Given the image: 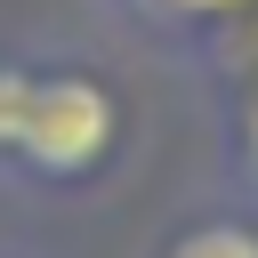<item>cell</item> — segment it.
Returning a JSON list of instances; mask_svg holds the SVG:
<instances>
[{"label": "cell", "mask_w": 258, "mask_h": 258, "mask_svg": "<svg viewBox=\"0 0 258 258\" xmlns=\"http://www.w3.org/2000/svg\"><path fill=\"white\" fill-rule=\"evenodd\" d=\"M105 137H113V97H105L97 81H81V73H64V81H32L16 145H24L40 169L73 177V169H89V161L105 153Z\"/></svg>", "instance_id": "cell-1"}, {"label": "cell", "mask_w": 258, "mask_h": 258, "mask_svg": "<svg viewBox=\"0 0 258 258\" xmlns=\"http://www.w3.org/2000/svg\"><path fill=\"white\" fill-rule=\"evenodd\" d=\"M177 258H258V234H242V226H202V234L177 242Z\"/></svg>", "instance_id": "cell-2"}, {"label": "cell", "mask_w": 258, "mask_h": 258, "mask_svg": "<svg viewBox=\"0 0 258 258\" xmlns=\"http://www.w3.org/2000/svg\"><path fill=\"white\" fill-rule=\"evenodd\" d=\"M24 97H32V81H24V73H0V145H16V129H24Z\"/></svg>", "instance_id": "cell-3"}, {"label": "cell", "mask_w": 258, "mask_h": 258, "mask_svg": "<svg viewBox=\"0 0 258 258\" xmlns=\"http://www.w3.org/2000/svg\"><path fill=\"white\" fill-rule=\"evenodd\" d=\"M169 8H242V0H169Z\"/></svg>", "instance_id": "cell-4"}, {"label": "cell", "mask_w": 258, "mask_h": 258, "mask_svg": "<svg viewBox=\"0 0 258 258\" xmlns=\"http://www.w3.org/2000/svg\"><path fill=\"white\" fill-rule=\"evenodd\" d=\"M250 161H258V113H250Z\"/></svg>", "instance_id": "cell-5"}]
</instances>
